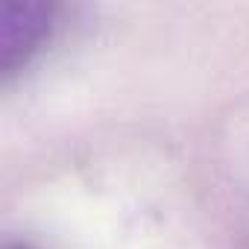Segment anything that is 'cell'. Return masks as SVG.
I'll return each mask as SVG.
<instances>
[{"mask_svg":"<svg viewBox=\"0 0 249 249\" xmlns=\"http://www.w3.org/2000/svg\"><path fill=\"white\" fill-rule=\"evenodd\" d=\"M3 249H38V246L24 243V240H9V243H3Z\"/></svg>","mask_w":249,"mask_h":249,"instance_id":"cell-2","label":"cell"},{"mask_svg":"<svg viewBox=\"0 0 249 249\" xmlns=\"http://www.w3.org/2000/svg\"><path fill=\"white\" fill-rule=\"evenodd\" d=\"M62 6L53 0H0V82L9 85L50 41Z\"/></svg>","mask_w":249,"mask_h":249,"instance_id":"cell-1","label":"cell"}]
</instances>
